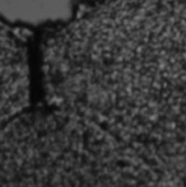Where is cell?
I'll return each mask as SVG.
<instances>
[{
    "instance_id": "1",
    "label": "cell",
    "mask_w": 186,
    "mask_h": 187,
    "mask_svg": "<svg viewBox=\"0 0 186 187\" xmlns=\"http://www.w3.org/2000/svg\"><path fill=\"white\" fill-rule=\"evenodd\" d=\"M0 187H170L134 148L55 107L0 129Z\"/></svg>"
}]
</instances>
